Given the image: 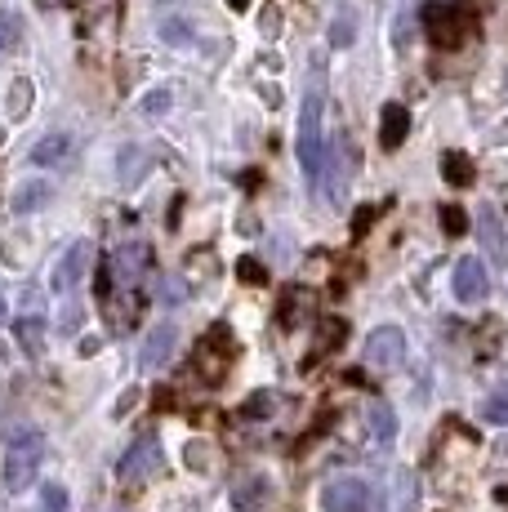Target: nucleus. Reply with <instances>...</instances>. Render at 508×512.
Returning a JSON list of instances; mask_svg holds the SVG:
<instances>
[{
    "label": "nucleus",
    "instance_id": "1",
    "mask_svg": "<svg viewBox=\"0 0 508 512\" xmlns=\"http://www.w3.org/2000/svg\"><path fill=\"white\" fill-rule=\"evenodd\" d=\"M308 85H304V112H299V170L308 179V192H321V170H326V134H321V116H326V63L308 58Z\"/></svg>",
    "mask_w": 508,
    "mask_h": 512
},
{
    "label": "nucleus",
    "instance_id": "2",
    "mask_svg": "<svg viewBox=\"0 0 508 512\" xmlns=\"http://www.w3.org/2000/svg\"><path fill=\"white\" fill-rule=\"evenodd\" d=\"M41 464H45V432L23 428L5 450V486L14 490V495H23V490L36 481Z\"/></svg>",
    "mask_w": 508,
    "mask_h": 512
},
{
    "label": "nucleus",
    "instance_id": "3",
    "mask_svg": "<svg viewBox=\"0 0 508 512\" xmlns=\"http://www.w3.org/2000/svg\"><path fill=\"white\" fill-rule=\"evenodd\" d=\"M424 32L428 41L437 49H459L468 41V27H473V14H468L464 5H446V0H433V5H424Z\"/></svg>",
    "mask_w": 508,
    "mask_h": 512
},
{
    "label": "nucleus",
    "instance_id": "4",
    "mask_svg": "<svg viewBox=\"0 0 508 512\" xmlns=\"http://www.w3.org/2000/svg\"><path fill=\"white\" fill-rule=\"evenodd\" d=\"M321 508L326 512H388L384 495H379L370 481H361V477L326 481V490H321Z\"/></svg>",
    "mask_w": 508,
    "mask_h": 512
},
{
    "label": "nucleus",
    "instance_id": "5",
    "mask_svg": "<svg viewBox=\"0 0 508 512\" xmlns=\"http://www.w3.org/2000/svg\"><path fill=\"white\" fill-rule=\"evenodd\" d=\"M161 464H165L161 441H156L152 432H143V437L121 455V464H116V477H121L125 486H143V481H152L156 472H161Z\"/></svg>",
    "mask_w": 508,
    "mask_h": 512
},
{
    "label": "nucleus",
    "instance_id": "6",
    "mask_svg": "<svg viewBox=\"0 0 508 512\" xmlns=\"http://www.w3.org/2000/svg\"><path fill=\"white\" fill-rule=\"evenodd\" d=\"M232 357H237V343H232L228 326H214V330L201 339V348H197V370H201L210 383H219L223 374H228Z\"/></svg>",
    "mask_w": 508,
    "mask_h": 512
},
{
    "label": "nucleus",
    "instance_id": "7",
    "mask_svg": "<svg viewBox=\"0 0 508 512\" xmlns=\"http://www.w3.org/2000/svg\"><path fill=\"white\" fill-rule=\"evenodd\" d=\"M402 361H406V334L397 330V326H379V330L366 339V366H370V370L388 374V370L402 366Z\"/></svg>",
    "mask_w": 508,
    "mask_h": 512
},
{
    "label": "nucleus",
    "instance_id": "8",
    "mask_svg": "<svg viewBox=\"0 0 508 512\" xmlns=\"http://www.w3.org/2000/svg\"><path fill=\"white\" fill-rule=\"evenodd\" d=\"M90 263H94V245L90 241H72L67 245V254L54 263V290H63V294H72L76 285L85 281V272H90Z\"/></svg>",
    "mask_w": 508,
    "mask_h": 512
},
{
    "label": "nucleus",
    "instance_id": "9",
    "mask_svg": "<svg viewBox=\"0 0 508 512\" xmlns=\"http://www.w3.org/2000/svg\"><path fill=\"white\" fill-rule=\"evenodd\" d=\"M451 290L459 303H482L486 294H491V277H486V263L482 259H459L455 263V277H451Z\"/></svg>",
    "mask_w": 508,
    "mask_h": 512
},
{
    "label": "nucleus",
    "instance_id": "10",
    "mask_svg": "<svg viewBox=\"0 0 508 512\" xmlns=\"http://www.w3.org/2000/svg\"><path fill=\"white\" fill-rule=\"evenodd\" d=\"M174 343H179V330H174V321H161V326H152L148 343H143V352H139L143 370H161L165 361L174 357Z\"/></svg>",
    "mask_w": 508,
    "mask_h": 512
},
{
    "label": "nucleus",
    "instance_id": "11",
    "mask_svg": "<svg viewBox=\"0 0 508 512\" xmlns=\"http://www.w3.org/2000/svg\"><path fill=\"white\" fill-rule=\"evenodd\" d=\"M148 259H152V250L143 241L121 245V250H116V259H112V277L121 281V285H134L143 272H148Z\"/></svg>",
    "mask_w": 508,
    "mask_h": 512
},
{
    "label": "nucleus",
    "instance_id": "12",
    "mask_svg": "<svg viewBox=\"0 0 508 512\" xmlns=\"http://www.w3.org/2000/svg\"><path fill=\"white\" fill-rule=\"evenodd\" d=\"M477 228H482V241H486V254H491V263H495V268H508V228H504L500 210H495V205H486Z\"/></svg>",
    "mask_w": 508,
    "mask_h": 512
},
{
    "label": "nucleus",
    "instance_id": "13",
    "mask_svg": "<svg viewBox=\"0 0 508 512\" xmlns=\"http://www.w3.org/2000/svg\"><path fill=\"white\" fill-rule=\"evenodd\" d=\"M268 499H272V481L259 477V472H254V477H241L237 490H232V508L237 512H263Z\"/></svg>",
    "mask_w": 508,
    "mask_h": 512
},
{
    "label": "nucleus",
    "instance_id": "14",
    "mask_svg": "<svg viewBox=\"0 0 508 512\" xmlns=\"http://www.w3.org/2000/svg\"><path fill=\"white\" fill-rule=\"evenodd\" d=\"M406 134H410V112L402 103H388L384 112H379V143L393 152V147L406 143Z\"/></svg>",
    "mask_w": 508,
    "mask_h": 512
},
{
    "label": "nucleus",
    "instance_id": "15",
    "mask_svg": "<svg viewBox=\"0 0 508 512\" xmlns=\"http://www.w3.org/2000/svg\"><path fill=\"white\" fill-rule=\"evenodd\" d=\"M366 419H370V437H375L379 446H388V441L397 437V419H393V406H388V401H370Z\"/></svg>",
    "mask_w": 508,
    "mask_h": 512
},
{
    "label": "nucleus",
    "instance_id": "16",
    "mask_svg": "<svg viewBox=\"0 0 508 512\" xmlns=\"http://www.w3.org/2000/svg\"><path fill=\"white\" fill-rule=\"evenodd\" d=\"M67 152H72V139H67V134H45V139L32 147V165H58Z\"/></svg>",
    "mask_w": 508,
    "mask_h": 512
},
{
    "label": "nucleus",
    "instance_id": "17",
    "mask_svg": "<svg viewBox=\"0 0 508 512\" xmlns=\"http://www.w3.org/2000/svg\"><path fill=\"white\" fill-rule=\"evenodd\" d=\"M14 339L27 348V357H41V352H45V321L41 317H23L14 326Z\"/></svg>",
    "mask_w": 508,
    "mask_h": 512
},
{
    "label": "nucleus",
    "instance_id": "18",
    "mask_svg": "<svg viewBox=\"0 0 508 512\" xmlns=\"http://www.w3.org/2000/svg\"><path fill=\"white\" fill-rule=\"evenodd\" d=\"M50 183H23V187H18V192H14V210L18 214H27V210H41V205L45 201H50Z\"/></svg>",
    "mask_w": 508,
    "mask_h": 512
},
{
    "label": "nucleus",
    "instance_id": "19",
    "mask_svg": "<svg viewBox=\"0 0 508 512\" xmlns=\"http://www.w3.org/2000/svg\"><path fill=\"white\" fill-rule=\"evenodd\" d=\"M442 174H446V183L468 187V183H473V161H468L464 152H446L442 156Z\"/></svg>",
    "mask_w": 508,
    "mask_h": 512
},
{
    "label": "nucleus",
    "instance_id": "20",
    "mask_svg": "<svg viewBox=\"0 0 508 512\" xmlns=\"http://www.w3.org/2000/svg\"><path fill=\"white\" fill-rule=\"evenodd\" d=\"M188 294L192 290L179 277H161V281H156V299H161L165 308H179V303H188Z\"/></svg>",
    "mask_w": 508,
    "mask_h": 512
},
{
    "label": "nucleus",
    "instance_id": "21",
    "mask_svg": "<svg viewBox=\"0 0 508 512\" xmlns=\"http://www.w3.org/2000/svg\"><path fill=\"white\" fill-rule=\"evenodd\" d=\"M23 41V23H18V14H9V9H0V54H9V49H18Z\"/></svg>",
    "mask_w": 508,
    "mask_h": 512
},
{
    "label": "nucleus",
    "instance_id": "22",
    "mask_svg": "<svg viewBox=\"0 0 508 512\" xmlns=\"http://www.w3.org/2000/svg\"><path fill=\"white\" fill-rule=\"evenodd\" d=\"M32 512H67V490L50 481V486H41V499H36Z\"/></svg>",
    "mask_w": 508,
    "mask_h": 512
},
{
    "label": "nucleus",
    "instance_id": "23",
    "mask_svg": "<svg viewBox=\"0 0 508 512\" xmlns=\"http://www.w3.org/2000/svg\"><path fill=\"white\" fill-rule=\"evenodd\" d=\"M353 9H339L335 14V27H330V45L335 49H344V45H353Z\"/></svg>",
    "mask_w": 508,
    "mask_h": 512
},
{
    "label": "nucleus",
    "instance_id": "24",
    "mask_svg": "<svg viewBox=\"0 0 508 512\" xmlns=\"http://www.w3.org/2000/svg\"><path fill=\"white\" fill-rule=\"evenodd\" d=\"M32 112V81H14L9 85V116H27Z\"/></svg>",
    "mask_w": 508,
    "mask_h": 512
},
{
    "label": "nucleus",
    "instance_id": "25",
    "mask_svg": "<svg viewBox=\"0 0 508 512\" xmlns=\"http://www.w3.org/2000/svg\"><path fill=\"white\" fill-rule=\"evenodd\" d=\"M437 219H442V232H446V236H464V232H468L464 205H442V214H437Z\"/></svg>",
    "mask_w": 508,
    "mask_h": 512
},
{
    "label": "nucleus",
    "instance_id": "26",
    "mask_svg": "<svg viewBox=\"0 0 508 512\" xmlns=\"http://www.w3.org/2000/svg\"><path fill=\"white\" fill-rule=\"evenodd\" d=\"M482 419L486 423H508V388L491 392V397L482 401Z\"/></svg>",
    "mask_w": 508,
    "mask_h": 512
},
{
    "label": "nucleus",
    "instance_id": "27",
    "mask_svg": "<svg viewBox=\"0 0 508 512\" xmlns=\"http://www.w3.org/2000/svg\"><path fill=\"white\" fill-rule=\"evenodd\" d=\"M308 299V294L304 290H299V285H290V290H286V299H281V326H299V303H304Z\"/></svg>",
    "mask_w": 508,
    "mask_h": 512
},
{
    "label": "nucleus",
    "instance_id": "28",
    "mask_svg": "<svg viewBox=\"0 0 508 512\" xmlns=\"http://www.w3.org/2000/svg\"><path fill=\"white\" fill-rule=\"evenodd\" d=\"M188 468L210 472V446H201V441H192V446H188Z\"/></svg>",
    "mask_w": 508,
    "mask_h": 512
},
{
    "label": "nucleus",
    "instance_id": "29",
    "mask_svg": "<svg viewBox=\"0 0 508 512\" xmlns=\"http://www.w3.org/2000/svg\"><path fill=\"white\" fill-rule=\"evenodd\" d=\"M237 277L246 281V285H259V281H263V263H259V259H241V263H237Z\"/></svg>",
    "mask_w": 508,
    "mask_h": 512
},
{
    "label": "nucleus",
    "instance_id": "30",
    "mask_svg": "<svg viewBox=\"0 0 508 512\" xmlns=\"http://www.w3.org/2000/svg\"><path fill=\"white\" fill-rule=\"evenodd\" d=\"M375 219H379V205H366V210H361L357 219H353V236H366V232H370V223H375Z\"/></svg>",
    "mask_w": 508,
    "mask_h": 512
},
{
    "label": "nucleus",
    "instance_id": "31",
    "mask_svg": "<svg viewBox=\"0 0 508 512\" xmlns=\"http://www.w3.org/2000/svg\"><path fill=\"white\" fill-rule=\"evenodd\" d=\"M259 23H263V36H277V32H281V9H277V5H268V9H263Z\"/></svg>",
    "mask_w": 508,
    "mask_h": 512
},
{
    "label": "nucleus",
    "instance_id": "32",
    "mask_svg": "<svg viewBox=\"0 0 508 512\" xmlns=\"http://www.w3.org/2000/svg\"><path fill=\"white\" fill-rule=\"evenodd\" d=\"M228 5H232V9H237V14H241V9H250V0H228Z\"/></svg>",
    "mask_w": 508,
    "mask_h": 512
},
{
    "label": "nucleus",
    "instance_id": "33",
    "mask_svg": "<svg viewBox=\"0 0 508 512\" xmlns=\"http://www.w3.org/2000/svg\"><path fill=\"white\" fill-rule=\"evenodd\" d=\"M0 312H5V303H0Z\"/></svg>",
    "mask_w": 508,
    "mask_h": 512
}]
</instances>
